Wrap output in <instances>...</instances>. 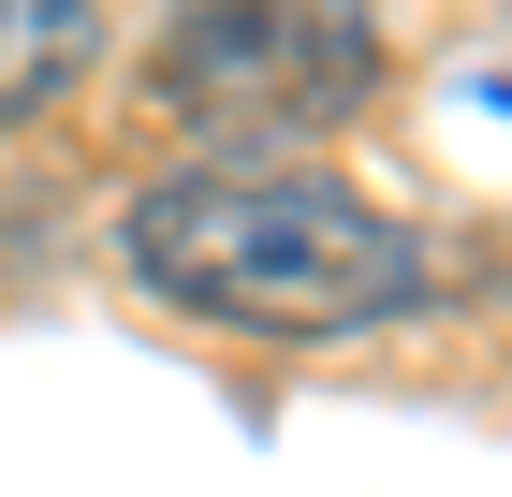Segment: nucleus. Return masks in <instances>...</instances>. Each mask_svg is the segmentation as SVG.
<instances>
[{"label":"nucleus","instance_id":"1","mask_svg":"<svg viewBox=\"0 0 512 497\" xmlns=\"http://www.w3.org/2000/svg\"><path fill=\"white\" fill-rule=\"evenodd\" d=\"M132 278L191 322H235V337H366V322H410L425 307V249L352 205L337 176H293V161H191L132 191L118 220Z\"/></svg>","mask_w":512,"mask_h":497},{"label":"nucleus","instance_id":"2","mask_svg":"<svg viewBox=\"0 0 512 497\" xmlns=\"http://www.w3.org/2000/svg\"><path fill=\"white\" fill-rule=\"evenodd\" d=\"M366 88H381L366 0H176L161 30V103L205 132H322Z\"/></svg>","mask_w":512,"mask_h":497},{"label":"nucleus","instance_id":"3","mask_svg":"<svg viewBox=\"0 0 512 497\" xmlns=\"http://www.w3.org/2000/svg\"><path fill=\"white\" fill-rule=\"evenodd\" d=\"M88 44H103V0H0V117L59 103Z\"/></svg>","mask_w":512,"mask_h":497}]
</instances>
